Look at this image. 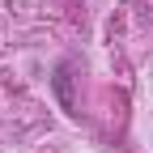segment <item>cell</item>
Returning <instances> with one entry per match:
<instances>
[{
    "label": "cell",
    "instance_id": "obj_1",
    "mask_svg": "<svg viewBox=\"0 0 153 153\" xmlns=\"http://www.w3.org/2000/svg\"><path fill=\"white\" fill-rule=\"evenodd\" d=\"M51 89H55V98H60V106L72 115V111H76V94H72V64H60V68H55Z\"/></svg>",
    "mask_w": 153,
    "mask_h": 153
}]
</instances>
